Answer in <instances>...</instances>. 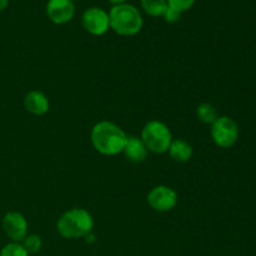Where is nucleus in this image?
Here are the masks:
<instances>
[{
	"label": "nucleus",
	"instance_id": "nucleus-1",
	"mask_svg": "<svg viewBox=\"0 0 256 256\" xmlns=\"http://www.w3.org/2000/svg\"><path fill=\"white\" fill-rule=\"evenodd\" d=\"M128 135L124 130L112 122L102 120L92 126L90 140L99 154L105 156H115L122 154Z\"/></svg>",
	"mask_w": 256,
	"mask_h": 256
},
{
	"label": "nucleus",
	"instance_id": "nucleus-2",
	"mask_svg": "<svg viewBox=\"0 0 256 256\" xmlns=\"http://www.w3.org/2000/svg\"><path fill=\"white\" fill-rule=\"evenodd\" d=\"M94 219L88 210L72 208L65 212L56 222V232L65 239H79L92 234Z\"/></svg>",
	"mask_w": 256,
	"mask_h": 256
},
{
	"label": "nucleus",
	"instance_id": "nucleus-3",
	"mask_svg": "<svg viewBox=\"0 0 256 256\" xmlns=\"http://www.w3.org/2000/svg\"><path fill=\"white\" fill-rule=\"evenodd\" d=\"M110 29L120 36H134L144 25L142 12L132 4L114 5L109 12Z\"/></svg>",
	"mask_w": 256,
	"mask_h": 256
},
{
	"label": "nucleus",
	"instance_id": "nucleus-4",
	"mask_svg": "<svg viewBox=\"0 0 256 256\" xmlns=\"http://www.w3.org/2000/svg\"><path fill=\"white\" fill-rule=\"evenodd\" d=\"M142 142L148 152L154 154H165L172 142V134L169 126L160 120H150L142 130Z\"/></svg>",
	"mask_w": 256,
	"mask_h": 256
},
{
	"label": "nucleus",
	"instance_id": "nucleus-5",
	"mask_svg": "<svg viewBox=\"0 0 256 256\" xmlns=\"http://www.w3.org/2000/svg\"><path fill=\"white\" fill-rule=\"evenodd\" d=\"M210 135L216 146L229 149L236 144L239 139V126L229 116H219L212 125Z\"/></svg>",
	"mask_w": 256,
	"mask_h": 256
},
{
	"label": "nucleus",
	"instance_id": "nucleus-6",
	"mask_svg": "<svg viewBox=\"0 0 256 256\" xmlns=\"http://www.w3.org/2000/svg\"><path fill=\"white\" fill-rule=\"evenodd\" d=\"M82 24L89 34L94 36H102L110 29L109 12L102 8H88L82 15Z\"/></svg>",
	"mask_w": 256,
	"mask_h": 256
},
{
	"label": "nucleus",
	"instance_id": "nucleus-7",
	"mask_svg": "<svg viewBox=\"0 0 256 256\" xmlns=\"http://www.w3.org/2000/svg\"><path fill=\"white\" fill-rule=\"evenodd\" d=\"M148 204L158 212H172L178 204V194L172 188L158 185L148 192Z\"/></svg>",
	"mask_w": 256,
	"mask_h": 256
},
{
	"label": "nucleus",
	"instance_id": "nucleus-8",
	"mask_svg": "<svg viewBox=\"0 0 256 256\" xmlns=\"http://www.w3.org/2000/svg\"><path fill=\"white\" fill-rule=\"evenodd\" d=\"M2 230L5 235L14 242H22L28 235V220L22 212H9L2 218Z\"/></svg>",
	"mask_w": 256,
	"mask_h": 256
},
{
	"label": "nucleus",
	"instance_id": "nucleus-9",
	"mask_svg": "<svg viewBox=\"0 0 256 256\" xmlns=\"http://www.w3.org/2000/svg\"><path fill=\"white\" fill-rule=\"evenodd\" d=\"M45 12L54 24H66L74 18L75 4L72 0H48Z\"/></svg>",
	"mask_w": 256,
	"mask_h": 256
},
{
	"label": "nucleus",
	"instance_id": "nucleus-10",
	"mask_svg": "<svg viewBox=\"0 0 256 256\" xmlns=\"http://www.w3.org/2000/svg\"><path fill=\"white\" fill-rule=\"evenodd\" d=\"M24 108L28 112L42 116L50 109V102L46 95L40 90H32L24 98Z\"/></svg>",
	"mask_w": 256,
	"mask_h": 256
},
{
	"label": "nucleus",
	"instance_id": "nucleus-11",
	"mask_svg": "<svg viewBox=\"0 0 256 256\" xmlns=\"http://www.w3.org/2000/svg\"><path fill=\"white\" fill-rule=\"evenodd\" d=\"M148 149L145 146V144L142 142V138L134 136V135H130L128 136L126 142H125L124 150H122V154L125 155L129 162H142L148 156Z\"/></svg>",
	"mask_w": 256,
	"mask_h": 256
},
{
	"label": "nucleus",
	"instance_id": "nucleus-12",
	"mask_svg": "<svg viewBox=\"0 0 256 256\" xmlns=\"http://www.w3.org/2000/svg\"><path fill=\"white\" fill-rule=\"evenodd\" d=\"M168 152H169V156L172 158L174 162H188L192 158L194 150H192V146L186 142V140L172 139Z\"/></svg>",
	"mask_w": 256,
	"mask_h": 256
},
{
	"label": "nucleus",
	"instance_id": "nucleus-13",
	"mask_svg": "<svg viewBox=\"0 0 256 256\" xmlns=\"http://www.w3.org/2000/svg\"><path fill=\"white\" fill-rule=\"evenodd\" d=\"M195 114H196L198 120L202 122V124L212 125L216 122L218 118H219L216 108L212 104H210V102H202V104L196 108Z\"/></svg>",
	"mask_w": 256,
	"mask_h": 256
},
{
	"label": "nucleus",
	"instance_id": "nucleus-14",
	"mask_svg": "<svg viewBox=\"0 0 256 256\" xmlns=\"http://www.w3.org/2000/svg\"><path fill=\"white\" fill-rule=\"evenodd\" d=\"M140 5L149 16L159 18L162 16L166 10L168 2L166 0H140Z\"/></svg>",
	"mask_w": 256,
	"mask_h": 256
},
{
	"label": "nucleus",
	"instance_id": "nucleus-15",
	"mask_svg": "<svg viewBox=\"0 0 256 256\" xmlns=\"http://www.w3.org/2000/svg\"><path fill=\"white\" fill-rule=\"evenodd\" d=\"M22 245L24 246V249L26 250L28 254H36L42 250V240L39 235L36 234H30L26 235L24 238V240L22 242Z\"/></svg>",
	"mask_w": 256,
	"mask_h": 256
},
{
	"label": "nucleus",
	"instance_id": "nucleus-16",
	"mask_svg": "<svg viewBox=\"0 0 256 256\" xmlns=\"http://www.w3.org/2000/svg\"><path fill=\"white\" fill-rule=\"evenodd\" d=\"M0 256H29L22 242H9L0 250Z\"/></svg>",
	"mask_w": 256,
	"mask_h": 256
},
{
	"label": "nucleus",
	"instance_id": "nucleus-17",
	"mask_svg": "<svg viewBox=\"0 0 256 256\" xmlns=\"http://www.w3.org/2000/svg\"><path fill=\"white\" fill-rule=\"evenodd\" d=\"M168 6L172 8V9L176 10L180 14H182L186 10L192 9V5L195 4L196 0H166Z\"/></svg>",
	"mask_w": 256,
	"mask_h": 256
},
{
	"label": "nucleus",
	"instance_id": "nucleus-18",
	"mask_svg": "<svg viewBox=\"0 0 256 256\" xmlns=\"http://www.w3.org/2000/svg\"><path fill=\"white\" fill-rule=\"evenodd\" d=\"M162 18L165 20V22H169V24H174V22H179L180 18H182V14H180L179 12H176V10H174V9H172V8L168 6Z\"/></svg>",
	"mask_w": 256,
	"mask_h": 256
},
{
	"label": "nucleus",
	"instance_id": "nucleus-19",
	"mask_svg": "<svg viewBox=\"0 0 256 256\" xmlns=\"http://www.w3.org/2000/svg\"><path fill=\"white\" fill-rule=\"evenodd\" d=\"M8 5H9V0H0V12L6 9Z\"/></svg>",
	"mask_w": 256,
	"mask_h": 256
},
{
	"label": "nucleus",
	"instance_id": "nucleus-20",
	"mask_svg": "<svg viewBox=\"0 0 256 256\" xmlns=\"http://www.w3.org/2000/svg\"><path fill=\"white\" fill-rule=\"evenodd\" d=\"M126 2H128V0H109V2H112V6H114V5L125 4Z\"/></svg>",
	"mask_w": 256,
	"mask_h": 256
},
{
	"label": "nucleus",
	"instance_id": "nucleus-21",
	"mask_svg": "<svg viewBox=\"0 0 256 256\" xmlns=\"http://www.w3.org/2000/svg\"><path fill=\"white\" fill-rule=\"evenodd\" d=\"M72 2H78V0H72Z\"/></svg>",
	"mask_w": 256,
	"mask_h": 256
}]
</instances>
